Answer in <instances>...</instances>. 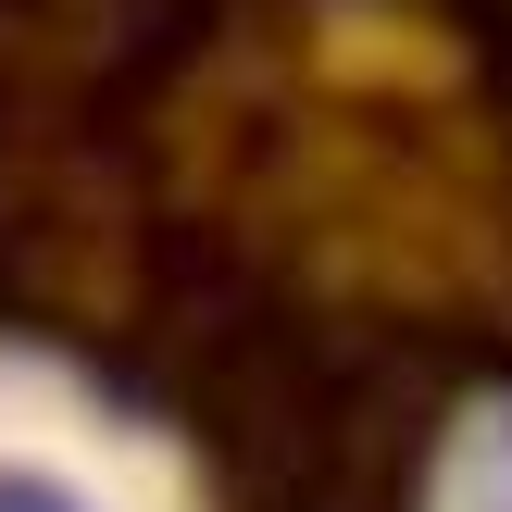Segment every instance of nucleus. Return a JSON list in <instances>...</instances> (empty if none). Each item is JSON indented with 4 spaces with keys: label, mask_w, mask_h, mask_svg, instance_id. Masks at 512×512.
<instances>
[{
    "label": "nucleus",
    "mask_w": 512,
    "mask_h": 512,
    "mask_svg": "<svg viewBox=\"0 0 512 512\" xmlns=\"http://www.w3.org/2000/svg\"><path fill=\"white\" fill-rule=\"evenodd\" d=\"M0 512H88V500L50 488V475H13V463H0Z\"/></svg>",
    "instance_id": "f257e3e1"
}]
</instances>
